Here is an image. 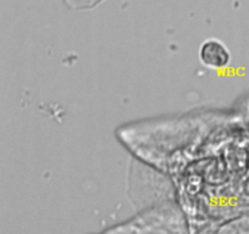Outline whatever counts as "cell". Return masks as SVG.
<instances>
[{
    "instance_id": "1",
    "label": "cell",
    "mask_w": 249,
    "mask_h": 234,
    "mask_svg": "<svg viewBox=\"0 0 249 234\" xmlns=\"http://www.w3.org/2000/svg\"><path fill=\"white\" fill-rule=\"evenodd\" d=\"M190 226L181 205L167 199L143 209L124 223L106 229L108 233H185Z\"/></svg>"
},
{
    "instance_id": "2",
    "label": "cell",
    "mask_w": 249,
    "mask_h": 234,
    "mask_svg": "<svg viewBox=\"0 0 249 234\" xmlns=\"http://www.w3.org/2000/svg\"><path fill=\"white\" fill-rule=\"evenodd\" d=\"M199 61L212 70L225 68L231 62V53L228 46L219 39L209 38L199 46Z\"/></svg>"
},
{
    "instance_id": "3",
    "label": "cell",
    "mask_w": 249,
    "mask_h": 234,
    "mask_svg": "<svg viewBox=\"0 0 249 234\" xmlns=\"http://www.w3.org/2000/svg\"><path fill=\"white\" fill-rule=\"evenodd\" d=\"M105 0H65L66 5L72 10H90Z\"/></svg>"
}]
</instances>
